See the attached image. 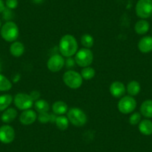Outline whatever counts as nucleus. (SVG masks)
<instances>
[{
    "instance_id": "obj_8",
    "label": "nucleus",
    "mask_w": 152,
    "mask_h": 152,
    "mask_svg": "<svg viewBox=\"0 0 152 152\" xmlns=\"http://www.w3.org/2000/svg\"><path fill=\"white\" fill-rule=\"evenodd\" d=\"M135 11L137 15L142 20L149 18L152 15V0H139Z\"/></svg>"
},
{
    "instance_id": "obj_9",
    "label": "nucleus",
    "mask_w": 152,
    "mask_h": 152,
    "mask_svg": "<svg viewBox=\"0 0 152 152\" xmlns=\"http://www.w3.org/2000/svg\"><path fill=\"white\" fill-rule=\"evenodd\" d=\"M65 60L61 55H54L49 58L47 62V67L52 72H58L64 68Z\"/></svg>"
},
{
    "instance_id": "obj_13",
    "label": "nucleus",
    "mask_w": 152,
    "mask_h": 152,
    "mask_svg": "<svg viewBox=\"0 0 152 152\" xmlns=\"http://www.w3.org/2000/svg\"><path fill=\"white\" fill-rule=\"evenodd\" d=\"M138 49L142 53L152 52V37L145 36L141 38L138 43Z\"/></svg>"
},
{
    "instance_id": "obj_30",
    "label": "nucleus",
    "mask_w": 152,
    "mask_h": 152,
    "mask_svg": "<svg viewBox=\"0 0 152 152\" xmlns=\"http://www.w3.org/2000/svg\"><path fill=\"white\" fill-rule=\"evenodd\" d=\"M5 5H6V8L14 10L18 6V1L17 0H6Z\"/></svg>"
},
{
    "instance_id": "obj_31",
    "label": "nucleus",
    "mask_w": 152,
    "mask_h": 152,
    "mask_svg": "<svg viewBox=\"0 0 152 152\" xmlns=\"http://www.w3.org/2000/svg\"><path fill=\"white\" fill-rule=\"evenodd\" d=\"M75 64H76L75 58H72V57L67 58V59L65 61V65L66 66L67 68H72V67L74 66Z\"/></svg>"
},
{
    "instance_id": "obj_29",
    "label": "nucleus",
    "mask_w": 152,
    "mask_h": 152,
    "mask_svg": "<svg viewBox=\"0 0 152 152\" xmlns=\"http://www.w3.org/2000/svg\"><path fill=\"white\" fill-rule=\"evenodd\" d=\"M2 17H3V19L5 20L8 21H11V19H12L13 17V12L12 10L9 9L8 8H5V10L2 12Z\"/></svg>"
},
{
    "instance_id": "obj_15",
    "label": "nucleus",
    "mask_w": 152,
    "mask_h": 152,
    "mask_svg": "<svg viewBox=\"0 0 152 152\" xmlns=\"http://www.w3.org/2000/svg\"><path fill=\"white\" fill-rule=\"evenodd\" d=\"M69 110L68 105L63 101H57L52 104V111L57 116H62Z\"/></svg>"
},
{
    "instance_id": "obj_26",
    "label": "nucleus",
    "mask_w": 152,
    "mask_h": 152,
    "mask_svg": "<svg viewBox=\"0 0 152 152\" xmlns=\"http://www.w3.org/2000/svg\"><path fill=\"white\" fill-rule=\"evenodd\" d=\"M81 43L84 48L91 49L94 45V38L89 34H84L81 37Z\"/></svg>"
},
{
    "instance_id": "obj_2",
    "label": "nucleus",
    "mask_w": 152,
    "mask_h": 152,
    "mask_svg": "<svg viewBox=\"0 0 152 152\" xmlns=\"http://www.w3.org/2000/svg\"><path fill=\"white\" fill-rule=\"evenodd\" d=\"M0 34L6 42L13 43L17 41L20 34L18 26L13 21L6 22L0 29Z\"/></svg>"
},
{
    "instance_id": "obj_12",
    "label": "nucleus",
    "mask_w": 152,
    "mask_h": 152,
    "mask_svg": "<svg viewBox=\"0 0 152 152\" xmlns=\"http://www.w3.org/2000/svg\"><path fill=\"white\" fill-rule=\"evenodd\" d=\"M125 92H126V87L121 81H113L110 86V93L114 98L123 97Z\"/></svg>"
},
{
    "instance_id": "obj_3",
    "label": "nucleus",
    "mask_w": 152,
    "mask_h": 152,
    "mask_svg": "<svg viewBox=\"0 0 152 152\" xmlns=\"http://www.w3.org/2000/svg\"><path fill=\"white\" fill-rule=\"evenodd\" d=\"M69 121L75 127H82L87 123V116L85 113L78 107H72L66 113Z\"/></svg>"
},
{
    "instance_id": "obj_25",
    "label": "nucleus",
    "mask_w": 152,
    "mask_h": 152,
    "mask_svg": "<svg viewBox=\"0 0 152 152\" xmlns=\"http://www.w3.org/2000/svg\"><path fill=\"white\" fill-rule=\"evenodd\" d=\"M12 88V83L5 75L0 74V92L9 91Z\"/></svg>"
},
{
    "instance_id": "obj_5",
    "label": "nucleus",
    "mask_w": 152,
    "mask_h": 152,
    "mask_svg": "<svg viewBox=\"0 0 152 152\" xmlns=\"http://www.w3.org/2000/svg\"><path fill=\"white\" fill-rule=\"evenodd\" d=\"M93 53L90 49L82 48L78 50L75 55V61L76 64L81 67L90 66L93 62Z\"/></svg>"
},
{
    "instance_id": "obj_27",
    "label": "nucleus",
    "mask_w": 152,
    "mask_h": 152,
    "mask_svg": "<svg viewBox=\"0 0 152 152\" xmlns=\"http://www.w3.org/2000/svg\"><path fill=\"white\" fill-rule=\"evenodd\" d=\"M81 75L83 79L84 80H91L92 78H93L95 77V75H96V71H95L93 67L87 66L84 67L82 69V70L81 71Z\"/></svg>"
},
{
    "instance_id": "obj_35",
    "label": "nucleus",
    "mask_w": 152,
    "mask_h": 152,
    "mask_svg": "<svg viewBox=\"0 0 152 152\" xmlns=\"http://www.w3.org/2000/svg\"><path fill=\"white\" fill-rule=\"evenodd\" d=\"M2 21H1V20H0V29H1V28H2Z\"/></svg>"
},
{
    "instance_id": "obj_32",
    "label": "nucleus",
    "mask_w": 152,
    "mask_h": 152,
    "mask_svg": "<svg viewBox=\"0 0 152 152\" xmlns=\"http://www.w3.org/2000/svg\"><path fill=\"white\" fill-rule=\"evenodd\" d=\"M31 96V99H33L34 102H36V101H37L38 99H40V93H39L38 91H37V90H34V91H32L31 93L29 94Z\"/></svg>"
},
{
    "instance_id": "obj_17",
    "label": "nucleus",
    "mask_w": 152,
    "mask_h": 152,
    "mask_svg": "<svg viewBox=\"0 0 152 152\" xmlns=\"http://www.w3.org/2000/svg\"><path fill=\"white\" fill-rule=\"evenodd\" d=\"M10 53L16 58L22 56L25 52V46L23 43L19 41H14L10 46Z\"/></svg>"
},
{
    "instance_id": "obj_1",
    "label": "nucleus",
    "mask_w": 152,
    "mask_h": 152,
    "mask_svg": "<svg viewBox=\"0 0 152 152\" xmlns=\"http://www.w3.org/2000/svg\"><path fill=\"white\" fill-rule=\"evenodd\" d=\"M78 50V42L74 36L67 34L61 38L59 42V51L64 58L72 57L75 55Z\"/></svg>"
},
{
    "instance_id": "obj_21",
    "label": "nucleus",
    "mask_w": 152,
    "mask_h": 152,
    "mask_svg": "<svg viewBox=\"0 0 152 152\" xmlns=\"http://www.w3.org/2000/svg\"><path fill=\"white\" fill-rule=\"evenodd\" d=\"M34 107L35 110L39 113L49 112V109H50L49 104L44 99H38L34 102Z\"/></svg>"
},
{
    "instance_id": "obj_16",
    "label": "nucleus",
    "mask_w": 152,
    "mask_h": 152,
    "mask_svg": "<svg viewBox=\"0 0 152 152\" xmlns=\"http://www.w3.org/2000/svg\"><path fill=\"white\" fill-rule=\"evenodd\" d=\"M140 113L142 116L147 119L152 118V100L147 99L142 103L140 108Z\"/></svg>"
},
{
    "instance_id": "obj_6",
    "label": "nucleus",
    "mask_w": 152,
    "mask_h": 152,
    "mask_svg": "<svg viewBox=\"0 0 152 152\" xmlns=\"http://www.w3.org/2000/svg\"><path fill=\"white\" fill-rule=\"evenodd\" d=\"M118 110L122 114H129L135 110L137 102L133 96H124L118 102Z\"/></svg>"
},
{
    "instance_id": "obj_24",
    "label": "nucleus",
    "mask_w": 152,
    "mask_h": 152,
    "mask_svg": "<svg viewBox=\"0 0 152 152\" xmlns=\"http://www.w3.org/2000/svg\"><path fill=\"white\" fill-rule=\"evenodd\" d=\"M57 115L55 113L50 114L48 112L39 113L37 116V120L43 124L48 123V122H55L56 119Z\"/></svg>"
},
{
    "instance_id": "obj_23",
    "label": "nucleus",
    "mask_w": 152,
    "mask_h": 152,
    "mask_svg": "<svg viewBox=\"0 0 152 152\" xmlns=\"http://www.w3.org/2000/svg\"><path fill=\"white\" fill-rule=\"evenodd\" d=\"M13 101L14 99L10 94H4L0 96V111H4L8 109Z\"/></svg>"
},
{
    "instance_id": "obj_19",
    "label": "nucleus",
    "mask_w": 152,
    "mask_h": 152,
    "mask_svg": "<svg viewBox=\"0 0 152 152\" xmlns=\"http://www.w3.org/2000/svg\"><path fill=\"white\" fill-rule=\"evenodd\" d=\"M150 28V25L148 22L146 21L145 20H140L136 23L134 26V30L136 33L140 35L145 34Z\"/></svg>"
},
{
    "instance_id": "obj_34",
    "label": "nucleus",
    "mask_w": 152,
    "mask_h": 152,
    "mask_svg": "<svg viewBox=\"0 0 152 152\" xmlns=\"http://www.w3.org/2000/svg\"><path fill=\"white\" fill-rule=\"evenodd\" d=\"M32 2H33L34 3L37 4V5H39V4L43 3V0H32Z\"/></svg>"
},
{
    "instance_id": "obj_14",
    "label": "nucleus",
    "mask_w": 152,
    "mask_h": 152,
    "mask_svg": "<svg viewBox=\"0 0 152 152\" xmlns=\"http://www.w3.org/2000/svg\"><path fill=\"white\" fill-rule=\"evenodd\" d=\"M17 116V110L15 108L8 107L5 110L3 111L2 116H1V120L5 124H9L12 122Z\"/></svg>"
},
{
    "instance_id": "obj_22",
    "label": "nucleus",
    "mask_w": 152,
    "mask_h": 152,
    "mask_svg": "<svg viewBox=\"0 0 152 152\" xmlns=\"http://www.w3.org/2000/svg\"><path fill=\"white\" fill-rule=\"evenodd\" d=\"M55 123L58 129L61 130V131H65L68 128L69 125V121L67 116L62 115V116H57Z\"/></svg>"
},
{
    "instance_id": "obj_18",
    "label": "nucleus",
    "mask_w": 152,
    "mask_h": 152,
    "mask_svg": "<svg viewBox=\"0 0 152 152\" xmlns=\"http://www.w3.org/2000/svg\"><path fill=\"white\" fill-rule=\"evenodd\" d=\"M139 131L145 136H150L152 134V121L149 119H143L139 123Z\"/></svg>"
},
{
    "instance_id": "obj_36",
    "label": "nucleus",
    "mask_w": 152,
    "mask_h": 152,
    "mask_svg": "<svg viewBox=\"0 0 152 152\" xmlns=\"http://www.w3.org/2000/svg\"><path fill=\"white\" fill-rule=\"evenodd\" d=\"M1 69H2V65H1V63H0V72H1Z\"/></svg>"
},
{
    "instance_id": "obj_20",
    "label": "nucleus",
    "mask_w": 152,
    "mask_h": 152,
    "mask_svg": "<svg viewBox=\"0 0 152 152\" xmlns=\"http://www.w3.org/2000/svg\"><path fill=\"white\" fill-rule=\"evenodd\" d=\"M140 90H141V86L140 83L137 81H131L128 84L126 87V91L128 95L131 96H136L140 93Z\"/></svg>"
},
{
    "instance_id": "obj_28",
    "label": "nucleus",
    "mask_w": 152,
    "mask_h": 152,
    "mask_svg": "<svg viewBox=\"0 0 152 152\" xmlns=\"http://www.w3.org/2000/svg\"><path fill=\"white\" fill-rule=\"evenodd\" d=\"M142 115L139 112H134L131 115L129 118V122L131 125H139L141 122Z\"/></svg>"
},
{
    "instance_id": "obj_33",
    "label": "nucleus",
    "mask_w": 152,
    "mask_h": 152,
    "mask_svg": "<svg viewBox=\"0 0 152 152\" xmlns=\"http://www.w3.org/2000/svg\"><path fill=\"white\" fill-rule=\"evenodd\" d=\"M5 8V3H4V2L2 1V0H0V14L3 12Z\"/></svg>"
},
{
    "instance_id": "obj_7",
    "label": "nucleus",
    "mask_w": 152,
    "mask_h": 152,
    "mask_svg": "<svg viewBox=\"0 0 152 152\" xmlns=\"http://www.w3.org/2000/svg\"><path fill=\"white\" fill-rule=\"evenodd\" d=\"M14 103L16 107L23 111L31 109L34 106V102L29 94L25 93H19L14 96Z\"/></svg>"
},
{
    "instance_id": "obj_11",
    "label": "nucleus",
    "mask_w": 152,
    "mask_h": 152,
    "mask_svg": "<svg viewBox=\"0 0 152 152\" xmlns=\"http://www.w3.org/2000/svg\"><path fill=\"white\" fill-rule=\"evenodd\" d=\"M20 122L23 125H31L37 119V114L31 109L23 110L20 114Z\"/></svg>"
},
{
    "instance_id": "obj_4",
    "label": "nucleus",
    "mask_w": 152,
    "mask_h": 152,
    "mask_svg": "<svg viewBox=\"0 0 152 152\" xmlns=\"http://www.w3.org/2000/svg\"><path fill=\"white\" fill-rule=\"evenodd\" d=\"M63 81L69 88L76 90L81 87L83 84V78L81 74L74 70H68L63 75Z\"/></svg>"
},
{
    "instance_id": "obj_10",
    "label": "nucleus",
    "mask_w": 152,
    "mask_h": 152,
    "mask_svg": "<svg viewBox=\"0 0 152 152\" xmlns=\"http://www.w3.org/2000/svg\"><path fill=\"white\" fill-rule=\"evenodd\" d=\"M15 131L9 125H3L0 127V142L4 144H10L15 139Z\"/></svg>"
}]
</instances>
